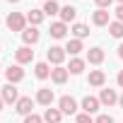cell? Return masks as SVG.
I'll return each mask as SVG.
<instances>
[{
    "mask_svg": "<svg viewBox=\"0 0 123 123\" xmlns=\"http://www.w3.org/2000/svg\"><path fill=\"white\" fill-rule=\"evenodd\" d=\"M5 24H7L10 31H24L27 29V17L22 12H10L7 19H5Z\"/></svg>",
    "mask_w": 123,
    "mask_h": 123,
    "instance_id": "cell-1",
    "label": "cell"
},
{
    "mask_svg": "<svg viewBox=\"0 0 123 123\" xmlns=\"http://www.w3.org/2000/svg\"><path fill=\"white\" fill-rule=\"evenodd\" d=\"M46 58H48V63L60 65V63L65 60V48H60V46H51V48L46 51Z\"/></svg>",
    "mask_w": 123,
    "mask_h": 123,
    "instance_id": "cell-2",
    "label": "cell"
},
{
    "mask_svg": "<svg viewBox=\"0 0 123 123\" xmlns=\"http://www.w3.org/2000/svg\"><path fill=\"white\" fill-rule=\"evenodd\" d=\"M5 77H7V82H10V85L22 82V80H24V70H22V65H10V68L5 70Z\"/></svg>",
    "mask_w": 123,
    "mask_h": 123,
    "instance_id": "cell-3",
    "label": "cell"
},
{
    "mask_svg": "<svg viewBox=\"0 0 123 123\" xmlns=\"http://www.w3.org/2000/svg\"><path fill=\"white\" fill-rule=\"evenodd\" d=\"M31 58H34L31 46H19V48L15 51V60H17V65H22V63H31Z\"/></svg>",
    "mask_w": 123,
    "mask_h": 123,
    "instance_id": "cell-4",
    "label": "cell"
},
{
    "mask_svg": "<svg viewBox=\"0 0 123 123\" xmlns=\"http://www.w3.org/2000/svg\"><path fill=\"white\" fill-rule=\"evenodd\" d=\"M0 97H3V101L5 104H17L19 101V94H17V89H15V85H5L3 87V92H0Z\"/></svg>",
    "mask_w": 123,
    "mask_h": 123,
    "instance_id": "cell-5",
    "label": "cell"
},
{
    "mask_svg": "<svg viewBox=\"0 0 123 123\" xmlns=\"http://www.w3.org/2000/svg\"><path fill=\"white\" fill-rule=\"evenodd\" d=\"M58 109L63 111V113H68V116H70V113H75V111H77V101H75L73 97H68V94H65V97H60Z\"/></svg>",
    "mask_w": 123,
    "mask_h": 123,
    "instance_id": "cell-6",
    "label": "cell"
},
{
    "mask_svg": "<svg viewBox=\"0 0 123 123\" xmlns=\"http://www.w3.org/2000/svg\"><path fill=\"white\" fill-rule=\"evenodd\" d=\"M53 99H55V94H53V89H48V87H41V89L36 92V101H39L41 106H51Z\"/></svg>",
    "mask_w": 123,
    "mask_h": 123,
    "instance_id": "cell-7",
    "label": "cell"
},
{
    "mask_svg": "<svg viewBox=\"0 0 123 123\" xmlns=\"http://www.w3.org/2000/svg\"><path fill=\"white\" fill-rule=\"evenodd\" d=\"M39 36H41V34H39L36 27H27V29L22 31V41H24V46H34V43L39 41Z\"/></svg>",
    "mask_w": 123,
    "mask_h": 123,
    "instance_id": "cell-8",
    "label": "cell"
},
{
    "mask_svg": "<svg viewBox=\"0 0 123 123\" xmlns=\"http://www.w3.org/2000/svg\"><path fill=\"white\" fill-rule=\"evenodd\" d=\"M68 68H63V65H55L53 70H51V80L55 82V85H63V82H68Z\"/></svg>",
    "mask_w": 123,
    "mask_h": 123,
    "instance_id": "cell-9",
    "label": "cell"
},
{
    "mask_svg": "<svg viewBox=\"0 0 123 123\" xmlns=\"http://www.w3.org/2000/svg\"><path fill=\"white\" fill-rule=\"evenodd\" d=\"M31 106H34V101H31V97H19V101L15 104V109H17V113H22V116H29V113H31Z\"/></svg>",
    "mask_w": 123,
    "mask_h": 123,
    "instance_id": "cell-10",
    "label": "cell"
},
{
    "mask_svg": "<svg viewBox=\"0 0 123 123\" xmlns=\"http://www.w3.org/2000/svg\"><path fill=\"white\" fill-rule=\"evenodd\" d=\"M99 101H101L104 106H113V104L118 101V94H116V89H101V94H99Z\"/></svg>",
    "mask_w": 123,
    "mask_h": 123,
    "instance_id": "cell-11",
    "label": "cell"
},
{
    "mask_svg": "<svg viewBox=\"0 0 123 123\" xmlns=\"http://www.w3.org/2000/svg\"><path fill=\"white\" fill-rule=\"evenodd\" d=\"M99 106H101V101L97 99V97H85L82 99V109H85V113H94V111H99Z\"/></svg>",
    "mask_w": 123,
    "mask_h": 123,
    "instance_id": "cell-12",
    "label": "cell"
},
{
    "mask_svg": "<svg viewBox=\"0 0 123 123\" xmlns=\"http://www.w3.org/2000/svg\"><path fill=\"white\" fill-rule=\"evenodd\" d=\"M48 34H51L53 39H63V36L68 34V24H65V22H53L51 29H48Z\"/></svg>",
    "mask_w": 123,
    "mask_h": 123,
    "instance_id": "cell-13",
    "label": "cell"
},
{
    "mask_svg": "<svg viewBox=\"0 0 123 123\" xmlns=\"http://www.w3.org/2000/svg\"><path fill=\"white\" fill-rule=\"evenodd\" d=\"M92 22H94L97 27H106V24H111V19H109V10H97V12H92Z\"/></svg>",
    "mask_w": 123,
    "mask_h": 123,
    "instance_id": "cell-14",
    "label": "cell"
},
{
    "mask_svg": "<svg viewBox=\"0 0 123 123\" xmlns=\"http://www.w3.org/2000/svg\"><path fill=\"white\" fill-rule=\"evenodd\" d=\"M87 60H89L92 65H99L101 60H104V51H101L99 46H94V48H89V51H87Z\"/></svg>",
    "mask_w": 123,
    "mask_h": 123,
    "instance_id": "cell-15",
    "label": "cell"
},
{
    "mask_svg": "<svg viewBox=\"0 0 123 123\" xmlns=\"http://www.w3.org/2000/svg\"><path fill=\"white\" fill-rule=\"evenodd\" d=\"M60 118H63V111L60 109H46V113H43V121L46 123H60Z\"/></svg>",
    "mask_w": 123,
    "mask_h": 123,
    "instance_id": "cell-16",
    "label": "cell"
},
{
    "mask_svg": "<svg viewBox=\"0 0 123 123\" xmlns=\"http://www.w3.org/2000/svg\"><path fill=\"white\" fill-rule=\"evenodd\" d=\"M43 17H46L43 10H29V12H27V22H29L31 27H39V24L43 22Z\"/></svg>",
    "mask_w": 123,
    "mask_h": 123,
    "instance_id": "cell-17",
    "label": "cell"
},
{
    "mask_svg": "<svg viewBox=\"0 0 123 123\" xmlns=\"http://www.w3.org/2000/svg\"><path fill=\"white\" fill-rule=\"evenodd\" d=\"M104 82H106L104 70H92V73H89V85H92V87H104Z\"/></svg>",
    "mask_w": 123,
    "mask_h": 123,
    "instance_id": "cell-18",
    "label": "cell"
},
{
    "mask_svg": "<svg viewBox=\"0 0 123 123\" xmlns=\"http://www.w3.org/2000/svg\"><path fill=\"white\" fill-rule=\"evenodd\" d=\"M75 17H77V10H75L73 5H65V7H60V22H65V24H68V22H73Z\"/></svg>",
    "mask_w": 123,
    "mask_h": 123,
    "instance_id": "cell-19",
    "label": "cell"
},
{
    "mask_svg": "<svg viewBox=\"0 0 123 123\" xmlns=\"http://www.w3.org/2000/svg\"><path fill=\"white\" fill-rule=\"evenodd\" d=\"M34 75H36L39 80L51 77V65H48V63H36V65H34Z\"/></svg>",
    "mask_w": 123,
    "mask_h": 123,
    "instance_id": "cell-20",
    "label": "cell"
},
{
    "mask_svg": "<svg viewBox=\"0 0 123 123\" xmlns=\"http://www.w3.org/2000/svg\"><path fill=\"white\" fill-rule=\"evenodd\" d=\"M82 70H85V60H82V58H73V60H70V65H68V73L80 75Z\"/></svg>",
    "mask_w": 123,
    "mask_h": 123,
    "instance_id": "cell-21",
    "label": "cell"
},
{
    "mask_svg": "<svg viewBox=\"0 0 123 123\" xmlns=\"http://www.w3.org/2000/svg\"><path fill=\"white\" fill-rule=\"evenodd\" d=\"M73 34H75V39H80V41H82L85 36H89V27L77 22V24H73Z\"/></svg>",
    "mask_w": 123,
    "mask_h": 123,
    "instance_id": "cell-22",
    "label": "cell"
},
{
    "mask_svg": "<svg viewBox=\"0 0 123 123\" xmlns=\"http://www.w3.org/2000/svg\"><path fill=\"white\" fill-rule=\"evenodd\" d=\"M80 51H82V41H80V39H70V41H68V46H65V53L77 55Z\"/></svg>",
    "mask_w": 123,
    "mask_h": 123,
    "instance_id": "cell-23",
    "label": "cell"
},
{
    "mask_svg": "<svg viewBox=\"0 0 123 123\" xmlns=\"http://www.w3.org/2000/svg\"><path fill=\"white\" fill-rule=\"evenodd\" d=\"M109 34H111L113 39H123V22H118V19L111 22V24H109Z\"/></svg>",
    "mask_w": 123,
    "mask_h": 123,
    "instance_id": "cell-24",
    "label": "cell"
},
{
    "mask_svg": "<svg viewBox=\"0 0 123 123\" xmlns=\"http://www.w3.org/2000/svg\"><path fill=\"white\" fill-rule=\"evenodd\" d=\"M43 15H60V5L55 3V0H46V5H43Z\"/></svg>",
    "mask_w": 123,
    "mask_h": 123,
    "instance_id": "cell-25",
    "label": "cell"
},
{
    "mask_svg": "<svg viewBox=\"0 0 123 123\" xmlns=\"http://www.w3.org/2000/svg\"><path fill=\"white\" fill-rule=\"evenodd\" d=\"M24 123H43V116H39V113H29V116H24Z\"/></svg>",
    "mask_w": 123,
    "mask_h": 123,
    "instance_id": "cell-26",
    "label": "cell"
},
{
    "mask_svg": "<svg viewBox=\"0 0 123 123\" xmlns=\"http://www.w3.org/2000/svg\"><path fill=\"white\" fill-rule=\"evenodd\" d=\"M77 123H94V118H92L89 113H80V116H77Z\"/></svg>",
    "mask_w": 123,
    "mask_h": 123,
    "instance_id": "cell-27",
    "label": "cell"
},
{
    "mask_svg": "<svg viewBox=\"0 0 123 123\" xmlns=\"http://www.w3.org/2000/svg\"><path fill=\"white\" fill-rule=\"evenodd\" d=\"M94 123H113V118H111L109 113H101V116H99V118H97Z\"/></svg>",
    "mask_w": 123,
    "mask_h": 123,
    "instance_id": "cell-28",
    "label": "cell"
},
{
    "mask_svg": "<svg viewBox=\"0 0 123 123\" xmlns=\"http://www.w3.org/2000/svg\"><path fill=\"white\" fill-rule=\"evenodd\" d=\"M94 3H97V7H99V10H106V7L113 3V0H94Z\"/></svg>",
    "mask_w": 123,
    "mask_h": 123,
    "instance_id": "cell-29",
    "label": "cell"
},
{
    "mask_svg": "<svg viewBox=\"0 0 123 123\" xmlns=\"http://www.w3.org/2000/svg\"><path fill=\"white\" fill-rule=\"evenodd\" d=\"M116 19L123 22V5H118V10H116Z\"/></svg>",
    "mask_w": 123,
    "mask_h": 123,
    "instance_id": "cell-30",
    "label": "cell"
},
{
    "mask_svg": "<svg viewBox=\"0 0 123 123\" xmlns=\"http://www.w3.org/2000/svg\"><path fill=\"white\" fill-rule=\"evenodd\" d=\"M116 82H118V87H123V70L118 73V77H116Z\"/></svg>",
    "mask_w": 123,
    "mask_h": 123,
    "instance_id": "cell-31",
    "label": "cell"
},
{
    "mask_svg": "<svg viewBox=\"0 0 123 123\" xmlns=\"http://www.w3.org/2000/svg\"><path fill=\"white\" fill-rule=\"evenodd\" d=\"M118 58H121V60H123V43H121V46H118Z\"/></svg>",
    "mask_w": 123,
    "mask_h": 123,
    "instance_id": "cell-32",
    "label": "cell"
},
{
    "mask_svg": "<svg viewBox=\"0 0 123 123\" xmlns=\"http://www.w3.org/2000/svg\"><path fill=\"white\" fill-rule=\"evenodd\" d=\"M118 104H121V109H123V94H121V97H118Z\"/></svg>",
    "mask_w": 123,
    "mask_h": 123,
    "instance_id": "cell-33",
    "label": "cell"
},
{
    "mask_svg": "<svg viewBox=\"0 0 123 123\" xmlns=\"http://www.w3.org/2000/svg\"><path fill=\"white\" fill-rule=\"evenodd\" d=\"M3 104H5V101H3V97H0V111H3Z\"/></svg>",
    "mask_w": 123,
    "mask_h": 123,
    "instance_id": "cell-34",
    "label": "cell"
},
{
    "mask_svg": "<svg viewBox=\"0 0 123 123\" xmlns=\"http://www.w3.org/2000/svg\"><path fill=\"white\" fill-rule=\"evenodd\" d=\"M7 3H19V0H7Z\"/></svg>",
    "mask_w": 123,
    "mask_h": 123,
    "instance_id": "cell-35",
    "label": "cell"
},
{
    "mask_svg": "<svg viewBox=\"0 0 123 123\" xmlns=\"http://www.w3.org/2000/svg\"><path fill=\"white\" fill-rule=\"evenodd\" d=\"M118 3H121V5H123V0H118Z\"/></svg>",
    "mask_w": 123,
    "mask_h": 123,
    "instance_id": "cell-36",
    "label": "cell"
},
{
    "mask_svg": "<svg viewBox=\"0 0 123 123\" xmlns=\"http://www.w3.org/2000/svg\"><path fill=\"white\" fill-rule=\"evenodd\" d=\"M0 70H3V68H0Z\"/></svg>",
    "mask_w": 123,
    "mask_h": 123,
    "instance_id": "cell-37",
    "label": "cell"
}]
</instances>
